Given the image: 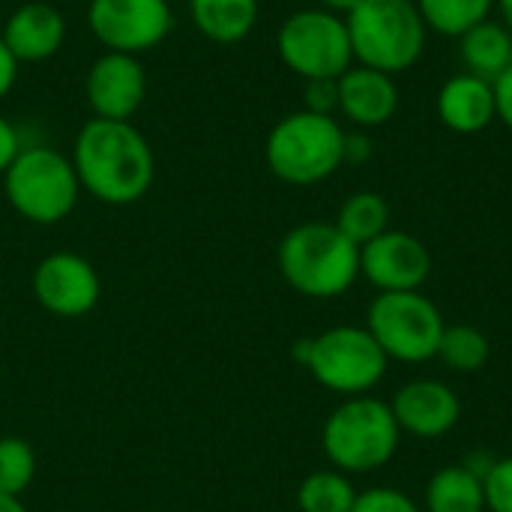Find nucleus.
<instances>
[{
  "label": "nucleus",
  "mask_w": 512,
  "mask_h": 512,
  "mask_svg": "<svg viewBox=\"0 0 512 512\" xmlns=\"http://www.w3.org/2000/svg\"><path fill=\"white\" fill-rule=\"evenodd\" d=\"M69 159L81 192L111 207L141 201L156 177L153 147L132 120L90 117L78 129Z\"/></svg>",
  "instance_id": "f257e3e1"
},
{
  "label": "nucleus",
  "mask_w": 512,
  "mask_h": 512,
  "mask_svg": "<svg viewBox=\"0 0 512 512\" xmlns=\"http://www.w3.org/2000/svg\"><path fill=\"white\" fill-rule=\"evenodd\" d=\"M282 279L303 297L333 300L360 279V246L333 222H303L291 228L276 252Z\"/></svg>",
  "instance_id": "f03ea898"
},
{
  "label": "nucleus",
  "mask_w": 512,
  "mask_h": 512,
  "mask_svg": "<svg viewBox=\"0 0 512 512\" xmlns=\"http://www.w3.org/2000/svg\"><path fill=\"white\" fill-rule=\"evenodd\" d=\"M345 135L336 117L300 108L273 123L264 162L288 186H315L345 165Z\"/></svg>",
  "instance_id": "7ed1b4c3"
},
{
  "label": "nucleus",
  "mask_w": 512,
  "mask_h": 512,
  "mask_svg": "<svg viewBox=\"0 0 512 512\" xmlns=\"http://www.w3.org/2000/svg\"><path fill=\"white\" fill-rule=\"evenodd\" d=\"M402 441V429L390 402L375 396H351L324 420L321 447L342 474H372L384 468Z\"/></svg>",
  "instance_id": "20e7f679"
},
{
  "label": "nucleus",
  "mask_w": 512,
  "mask_h": 512,
  "mask_svg": "<svg viewBox=\"0 0 512 512\" xmlns=\"http://www.w3.org/2000/svg\"><path fill=\"white\" fill-rule=\"evenodd\" d=\"M345 24L360 66L399 75L423 57L429 30L414 0H363Z\"/></svg>",
  "instance_id": "39448f33"
},
{
  "label": "nucleus",
  "mask_w": 512,
  "mask_h": 512,
  "mask_svg": "<svg viewBox=\"0 0 512 512\" xmlns=\"http://www.w3.org/2000/svg\"><path fill=\"white\" fill-rule=\"evenodd\" d=\"M3 192L21 219L33 225H57L75 210L81 183L66 153L45 144H30L21 147L6 168Z\"/></svg>",
  "instance_id": "423d86ee"
},
{
  "label": "nucleus",
  "mask_w": 512,
  "mask_h": 512,
  "mask_svg": "<svg viewBox=\"0 0 512 512\" xmlns=\"http://www.w3.org/2000/svg\"><path fill=\"white\" fill-rule=\"evenodd\" d=\"M294 357L309 369V375L351 399V396H369L387 375V354L375 342V336L366 327H330L315 339H303L294 345Z\"/></svg>",
  "instance_id": "0eeeda50"
},
{
  "label": "nucleus",
  "mask_w": 512,
  "mask_h": 512,
  "mask_svg": "<svg viewBox=\"0 0 512 512\" xmlns=\"http://www.w3.org/2000/svg\"><path fill=\"white\" fill-rule=\"evenodd\" d=\"M444 315L423 291H387L369 303L366 330L375 336L387 360L426 363L438 357Z\"/></svg>",
  "instance_id": "6e6552de"
},
{
  "label": "nucleus",
  "mask_w": 512,
  "mask_h": 512,
  "mask_svg": "<svg viewBox=\"0 0 512 512\" xmlns=\"http://www.w3.org/2000/svg\"><path fill=\"white\" fill-rule=\"evenodd\" d=\"M279 60L303 81L339 78L354 66V48L342 15L315 9L291 12L276 33Z\"/></svg>",
  "instance_id": "1a4fd4ad"
},
{
  "label": "nucleus",
  "mask_w": 512,
  "mask_h": 512,
  "mask_svg": "<svg viewBox=\"0 0 512 512\" xmlns=\"http://www.w3.org/2000/svg\"><path fill=\"white\" fill-rule=\"evenodd\" d=\"M87 27L105 51L141 57L174 30L171 0H90Z\"/></svg>",
  "instance_id": "9d476101"
},
{
  "label": "nucleus",
  "mask_w": 512,
  "mask_h": 512,
  "mask_svg": "<svg viewBox=\"0 0 512 512\" xmlns=\"http://www.w3.org/2000/svg\"><path fill=\"white\" fill-rule=\"evenodd\" d=\"M102 282L96 267L75 252H51L33 270L36 303L57 318H81L96 309Z\"/></svg>",
  "instance_id": "9b49d317"
},
{
  "label": "nucleus",
  "mask_w": 512,
  "mask_h": 512,
  "mask_svg": "<svg viewBox=\"0 0 512 512\" xmlns=\"http://www.w3.org/2000/svg\"><path fill=\"white\" fill-rule=\"evenodd\" d=\"M84 99L93 117L132 120L147 99V69L141 57L102 51L84 75Z\"/></svg>",
  "instance_id": "f8f14e48"
},
{
  "label": "nucleus",
  "mask_w": 512,
  "mask_h": 512,
  "mask_svg": "<svg viewBox=\"0 0 512 512\" xmlns=\"http://www.w3.org/2000/svg\"><path fill=\"white\" fill-rule=\"evenodd\" d=\"M432 273V255L423 240L408 231H384L381 237L360 246V276L387 291H420Z\"/></svg>",
  "instance_id": "ddd939ff"
},
{
  "label": "nucleus",
  "mask_w": 512,
  "mask_h": 512,
  "mask_svg": "<svg viewBox=\"0 0 512 512\" xmlns=\"http://www.w3.org/2000/svg\"><path fill=\"white\" fill-rule=\"evenodd\" d=\"M390 408H393L399 429L423 441L450 435L462 417V402L453 393V387L435 378L408 381L405 387L396 390Z\"/></svg>",
  "instance_id": "4468645a"
},
{
  "label": "nucleus",
  "mask_w": 512,
  "mask_h": 512,
  "mask_svg": "<svg viewBox=\"0 0 512 512\" xmlns=\"http://www.w3.org/2000/svg\"><path fill=\"white\" fill-rule=\"evenodd\" d=\"M0 36L18 63H42L63 48L66 18L57 6L45 0H30L9 12Z\"/></svg>",
  "instance_id": "2eb2a0df"
},
{
  "label": "nucleus",
  "mask_w": 512,
  "mask_h": 512,
  "mask_svg": "<svg viewBox=\"0 0 512 512\" xmlns=\"http://www.w3.org/2000/svg\"><path fill=\"white\" fill-rule=\"evenodd\" d=\"M339 87V111L360 129H378L396 117L399 108V87L393 75L369 69V66H351L336 81Z\"/></svg>",
  "instance_id": "dca6fc26"
},
{
  "label": "nucleus",
  "mask_w": 512,
  "mask_h": 512,
  "mask_svg": "<svg viewBox=\"0 0 512 512\" xmlns=\"http://www.w3.org/2000/svg\"><path fill=\"white\" fill-rule=\"evenodd\" d=\"M438 117L450 132L459 135H477L483 132L495 117V87L492 81L459 72L438 90Z\"/></svg>",
  "instance_id": "f3484780"
},
{
  "label": "nucleus",
  "mask_w": 512,
  "mask_h": 512,
  "mask_svg": "<svg viewBox=\"0 0 512 512\" xmlns=\"http://www.w3.org/2000/svg\"><path fill=\"white\" fill-rule=\"evenodd\" d=\"M258 0H189L195 30L216 45L243 42L258 24Z\"/></svg>",
  "instance_id": "a211bd4d"
},
{
  "label": "nucleus",
  "mask_w": 512,
  "mask_h": 512,
  "mask_svg": "<svg viewBox=\"0 0 512 512\" xmlns=\"http://www.w3.org/2000/svg\"><path fill=\"white\" fill-rule=\"evenodd\" d=\"M459 54L465 60V72L495 81L512 66V30L504 21H483L459 36Z\"/></svg>",
  "instance_id": "6ab92c4d"
},
{
  "label": "nucleus",
  "mask_w": 512,
  "mask_h": 512,
  "mask_svg": "<svg viewBox=\"0 0 512 512\" xmlns=\"http://www.w3.org/2000/svg\"><path fill=\"white\" fill-rule=\"evenodd\" d=\"M426 512H486L483 477L465 462L435 471L426 486Z\"/></svg>",
  "instance_id": "aec40b11"
},
{
  "label": "nucleus",
  "mask_w": 512,
  "mask_h": 512,
  "mask_svg": "<svg viewBox=\"0 0 512 512\" xmlns=\"http://www.w3.org/2000/svg\"><path fill=\"white\" fill-rule=\"evenodd\" d=\"M351 243L366 246L369 240L390 231V204L378 192H354L339 207V216L333 222Z\"/></svg>",
  "instance_id": "412c9836"
},
{
  "label": "nucleus",
  "mask_w": 512,
  "mask_h": 512,
  "mask_svg": "<svg viewBox=\"0 0 512 512\" xmlns=\"http://www.w3.org/2000/svg\"><path fill=\"white\" fill-rule=\"evenodd\" d=\"M426 30L444 33V36H462L471 27L492 18L495 0H414Z\"/></svg>",
  "instance_id": "4be33fe9"
},
{
  "label": "nucleus",
  "mask_w": 512,
  "mask_h": 512,
  "mask_svg": "<svg viewBox=\"0 0 512 512\" xmlns=\"http://www.w3.org/2000/svg\"><path fill=\"white\" fill-rule=\"evenodd\" d=\"M357 504V489L348 474L330 468L309 474L297 489L300 512H351Z\"/></svg>",
  "instance_id": "5701e85b"
},
{
  "label": "nucleus",
  "mask_w": 512,
  "mask_h": 512,
  "mask_svg": "<svg viewBox=\"0 0 512 512\" xmlns=\"http://www.w3.org/2000/svg\"><path fill=\"white\" fill-rule=\"evenodd\" d=\"M492 357V342L480 327L471 324H453L444 327L441 345H438V360L462 375H474L480 372Z\"/></svg>",
  "instance_id": "b1692460"
},
{
  "label": "nucleus",
  "mask_w": 512,
  "mask_h": 512,
  "mask_svg": "<svg viewBox=\"0 0 512 512\" xmlns=\"http://www.w3.org/2000/svg\"><path fill=\"white\" fill-rule=\"evenodd\" d=\"M36 477V453L24 438H0V495L21 498Z\"/></svg>",
  "instance_id": "393cba45"
},
{
  "label": "nucleus",
  "mask_w": 512,
  "mask_h": 512,
  "mask_svg": "<svg viewBox=\"0 0 512 512\" xmlns=\"http://www.w3.org/2000/svg\"><path fill=\"white\" fill-rule=\"evenodd\" d=\"M486 489V510L512 512V456L495 459L489 474L483 477Z\"/></svg>",
  "instance_id": "a878e982"
},
{
  "label": "nucleus",
  "mask_w": 512,
  "mask_h": 512,
  "mask_svg": "<svg viewBox=\"0 0 512 512\" xmlns=\"http://www.w3.org/2000/svg\"><path fill=\"white\" fill-rule=\"evenodd\" d=\"M351 512H423L420 504L399 492V489H390V486H375V489H366V492H357V504Z\"/></svg>",
  "instance_id": "bb28decb"
},
{
  "label": "nucleus",
  "mask_w": 512,
  "mask_h": 512,
  "mask_svg": "<svg viewBox=\"0 0 512 512\" xmlns=\"http://www.w3.org/2000/svg\"><path fill=\"white\" fill-rule=\"evenodd\" d=\"M339 78H315L306 81V96H303V108L312 114H330L339 111Z\"/></svg>",
  "instance_id": "cd10ccee"
},
{
  "label": "nucleus",
  "mask_w": 512,
  "mask_h": 512,
  "mask_svg": "<svg viewBox=\"0 0 512 512\" xmlns=\"http://www.w3.org/2000/svg\"><path fill=\"white\" fill-rule=\"evenodd\" d=\"M492 87H495V117L512 132V66L492 81Z\"/></svg>",
  "instance_id": "c85d7f7f"
},
{
  "label": "nucleus",
  "mask_w": 512,
  "mask_h": 512,
  "mask_svg": "<svg viewBox=\"0 0 512 512\" xmlns=\"http://www.w3.org/2000/svg\"><path fill=\"white\" fill-rule=\"evenodd\" d=\"M21 135H18V129L12 126V120L9 117H3L0 114V177L6 174V168L12 165V159L21 153Z\"/></svg>",
  "instance_id": "c756f323"
},
{
  "label": "nucleus",
  "mask_w": 512,
  "mask_h": 512,
  "mask_svg": "<svg viewBox=\"0 0 512 512\" xmlns=\"http://www.w3.org/2000/svg\"><path fill=\"white\" fill-rule=\"evenodd\" d=\"M18 60L12 57V51L6 48V42H3V36H0V102L12 93V87H15V81H18Z\"/></svg>",
  "instance_id": "7c9ffc66"
},
{
  "label": "nucleus",
  "mask_w": 512,
  "mask_h": 512,
  "mask_svg": "<svg viewBox=\"0 0 512 512\" xmlns=\"http://www.w3.org/2000/svg\"><path fill=\"white\" fill-rule=\"evenodd\" d=\"M372 141L366 138V135H360V132H354V135H345V162L348 165H360V162H366L369 156H372Z\"/></svg>",
  "instance_id": "2f4dec72"
},
{
  "label": "nucleus",
  "mask_w": 512,
  "mask_h": 512,
  "mask_svg": "<svg viewBox=\"0 0 512 512\" xmlns=\"http://www.w3.org/2000/svg\"><path fill=\"white\" fill-rule=\"evenodd\" d=\"M360 3H363V0H318V6H321V9L336 12V15H342V18H345L351 9H357Z\"/></svg>",
  "instance_id": "473e14b6"
},
{
  "label": "nucleus",
  "mask_w": 512,
  "mask_h": 512,
  "mask_svg": "<svg viewBox=\"0 0 512 512\" xmlns=\"http://www.w3.org/2000/svg\"><path fill=\"white\" fill-rule=\"evenodd\" d=\"M0 512H27V507L21 504V498H6V495H0Z\"/></svg>",
  "instance_id": "72a5a7b5"
},
{
  "label": "nucleus",
  "mask_w": 512,
  "mask_h": 512,
  "mask_svg": "<svg viewBox=\"0 0 512 512\" xmlns=\"http://www.w3.org/2000/svg\"><path fill=\"white\" fill-rule=\"evenodd\" d=\"M495 9L501 12V21L512 30V0H495Z\"/></svg>",
  "instance_id": "f704fd0d"
}]
</instances>
